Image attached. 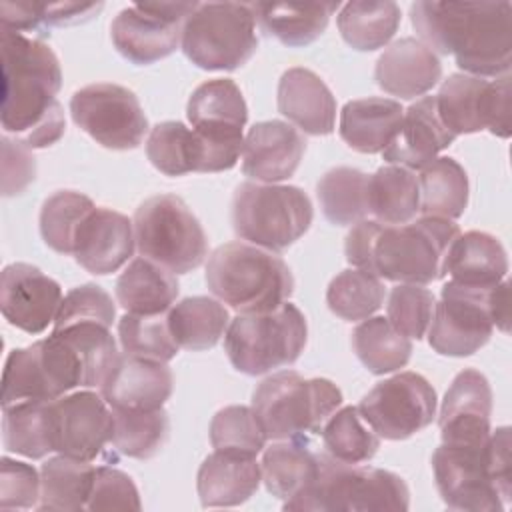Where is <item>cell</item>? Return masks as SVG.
Masks as SVG:
<instances>
[{
    "instance_id": "d6986e66",
    "label": "cell",
    "mask_w": 512,
    "mask_h": 512,
    "mask_svg": "<svg viewBox=\"0 0 512 512\" xmlns=\"http://www.w3.org/2000/svg\"><path fill=\"white\" fill-rule=\"evenodd\" d=\"M242 146L214 144L178 120L156 124L146 140L150 164L166 176L188 172H224L236 166Z\"/></svg>"
},
{
    "instance_id": "603a6c76",
    "label": "cell",
    "mask_w": 512,
    "mask_h": 512,
    "mask_svg": "<svg viewBox=\"0 0 512 512\" xmlns=\"http://www.w3.org/2000/svg\"><path fill=\"white\" fill-rule=\"evenodd\" d=\"M186 116L192 130L206 140L244 146L242 130L248 122V106L234 80L214 78L202 82L188 98Z\"/></svg>"
},
{
    "instance_id": "ffe728a7",
    "label": "cell",
    "mask_w": 512,
    "mask_h": 512,
    "mask_svg": "<svg viewBox=\"0 0 512 512\" xmlns=\"http://www.w3.org/2000/svg\"><path fill=\"white\" fill-rule=\"evenodd\" d=\"M62 298L60 284L32 264L14 262L2 270V316L26 334H40L54 324Z\"/></svg>"
},
{
    "instance_id": "9c48e42d",
    "label": "cell",
    "mask_w": 512,
    "mask_h": 512,
    "mask_svg": "<svg viewBox=\"0 0 512 512\" xmlns=\"http://www.w3.org/2000/svg\"><path fill=\"white\" fill-rule=\"evenodd\" d=\"M312 218V202L298 186L242 182L232 196L236 236L272 252H282L302 238Z\"/></svg>"
},
{
    "instance_id": "11a10c76",
    "label": "cell",
    "mask_w": 512,
    "mask_h": 512,
    "mask_svg": "<svg viewBox=\"0 0 512 512\" xmlns=\"http://www.w3.org/2000/svg\"><path fill=\"white\" fill-rule=\"evenodd\" d=\"M484 458L488 474L498 488L504 504L508 506L510 494H512V458H510V428L500 426L494 432H490L486 446H484Z\"/></svg>"
},
{
    "instance_id": "cb8c5ba5",
    "label": "cell",
    "mask_w": 512,
    "mask_h": 512,
    "mask_svg": "<svg viewBox=\"0 0 512 512\" xmlns=\"http://www.w3.org/2000/svg\"><path fill=\"white\" fill-rule=\"evenodd\" d=\"M134 246L132 220L112 208L96 206L80 224L72 254L90 274L106 276L130 260Z\"/></svg>"
},
{
    "instance_id": "30bf717a",
    "label": "cell",
    "mask_w": 512,
    "mask_h": 512,
    "mask_svg": "<svg viewBox=\"0 0 512 512\" xmlns=\"http://www.w3.org/2000/svg\"><path fill=\"white\" fill-rule=\"evenodd\" d=\"M132 224L140 256L172 274L196 270L208 256V238L200 220L176 194L144 200L136 208Z\"/></svg>"
},
{
    "instance_id": "9f6ffc18",
    "label": "cell",
    "mask_w": 512,
    "mask_h": 512,
    "mask_svg": "<svg viewBox=\"0 0 512 512\" xmlns=\"http://www.w3.org/2000/svg\"><path fill=\"white\" fill-rule=\"evenodd\" d=\"M0 30L8 32H40L46 34L44 4L42 2H2Z\"/></svg>"
},
{
    "instance_id": "e575fe53",
    "label": "cell",
    "mask_w": 512,
    "mask_h": 512,
    "mask_svg": "<svg viewBox=\"0 0 512 512\" xmlns=\"http://www.w3.org/2000/svg\"><path fill=\"white\" fill-rule=\"evenodd\" d=\"M96 466L86 460L64 454L48 458L40 468V502L38 510L80 512L86 510Z\"/></svg>"
},
{
    "instance_id": "f546056e",
    "label": "cell",
    "mask_w": 512,
    "mask_h": 512,
    "mask_svg": "<svg viewBox=\"0 0 512 512\" xmlns=\"http://www.w3.org/2000/svg\"><path fill=\"white\" fill-rule=\"evenodd\" d=\"M404 108L398 100L368 96L350 100L340 110V138L360 154L382 152L402 124Z\"/></svg>"
},
{
    "instance_id": "816d5d0a",
    "label": "cell",
    "mask_w": 512,
    "mask_h": 512,
    "mask_svg": "<svg viewBox=\"0 0 512 512\" xmlns=\"http://www.w3.org/2000/svg\"><path fill=\"white\" fill-rule=\"evenodd\" d=\"M140 494L134 480L112 466H98L86 510H140Z\"/></svg>"
},
{
    "instance_id": "d590c367",
    "label": "cell",
    "mask_w": 512,
    "mask_h": 512,
    "mask_svg": "<svg viewBox=\"0 0 512 512\" xmlns=\"http://www.w3.org/2000/svg\"><path fill=\"white\" fill-rule=\"evenodd\" d=\"M166 318L176 344L190 352L214 348L230 324L224 304L208 296L182 298L168 310Z\"/></svg>"
},
{
    "instance_id": "4fadbf2b",
    "label": "cell",
    "mask_w": 512,
    "mask_h": 512,
    "mask_svg": "<svg viewBox=\"0 0 512 512\" xmlns=\"http://www.w3.org/2000/svg\"><path fill=\"white\" fill-rule=\"evenodd\" d=\"M436 108L454 136L490 130L498 138H510V76L486 80L450 74L436 94Z\"/></svg>"
},
{
    "instance_id": "1f68e13d",
    "label": "cell",
    "mask_w": 512,
    "mask_h": 512,
    "mask_svg": "<svg viewBox=\"0 0 512 512\" xmlns=\"http://www.w3.org/2000/svg\"><path fill=\"white\" fill-rule=\"evenodd\" d=\"M178 292L176 274L144 256L134 258L116 280V300L128 314H164L174 306Z\"/></svg>"
},
{
    "instance_id": "4316f807",
    "label": "cell",
    "mask_w": 512,
    "mask_h": 512,
    "mask_svg": "<svg viewBox=\"0 0 512 512\" xmlns=\"http://www.w3.org/2000/svg\"><path fill=\"white\" fill-rule=\"evenodd\" d=\"M442 78L438 56L418 38L392 42L376 60L374 80L390 96L412 100L430 92Z\"/></svg>"
},
{
    "instance_id": "f1b7e54d",
    "label": "cell",
    "mask_w": 512,
    "mask_h": 512,
    "mask_svg": "<svg viewBox=\"0 0 512 512\" xmlns=\"http://www.w3.org/2000/svg\"><path fill=\"white\" fill-rule=\"evenodd\" d=\"M260 482L262 472L256 456L214 450L200 464L196 490L204 508H232L250 500Z\"/></svg>"
},
{
    "instance_id": "74e56055",
    "label": "cell",
    "mask_w": 512,
    "mask_h": 512,
    "mask_svg": "<svg viewBox=\"0 0 512 512\" xmlns=\"http://www.w3.org/2000/svg\"><path fill=\"white\" fill-rule=\"evenodd\" d=\"M400 6L390 0H354L340 8L338 30L358 52L384 48L400 26Z\"/></svg>"
},
{
    "instance_id": "681fc988",
    "label": "cell",
    "mask_w": 512,
    "mask_h": 512,
    "mask_svg": "<svg viewBox=\"0 0 512 512\" xmlns=\"http://www.w3.org/2000/svg\"><path fill=\"white\" fill-rule=\"evenodd\" d=\"M436 298L418 284H396L390 290L386 304L388 322L406 338L420 340L432 322Z\"/></svg>"
},
{
    "instance_id": "ba28073f",
    "label": "cell",
    "mask_w": 512,
    "mask_h": 512,
    "mask_svg": "<svg viewBox=\"0 0 512 512\" xmlns=\"http://www.w3.org/2000/svg\"><path fill=\"white\" fill-rule=\"evenodd\" d=\"M308 324L298 306H282L260 314H238L224 334V350L232 366L248 376L268 374L294 364L304 352Z\"/></svg>"
},
{
    "instance_id": "ab89813d",
    "label": "cell",
    "mask_w": 512,
    "mask_h": 512,
    "mask_svg": "<svg viewBox=\"0 0 512 512\" xmlns=\"http://www.w3.org/2000/svg\"><path fill=\"white\" fill-rule=\"evenodd\" d=\"M2 442L8 452L32 460L54 452L50 400H22L2 406Z\"/></svg>"
},
{
    "instance_id": "e0dca14e",
    "label": "cell",
    "mask_w": 512,
    "mask_h": 512,
    "mask_svg": "<svg viewBox=\"0 0 512 512\" xmlns=\"http://www.w3.org/2000/svg\"><path fill=\"white\" fill-rule=\"evenodd\" d=\"M484 446H458L442 442L434 450V482L442 502L450 510L500 512L506 508L488 474Z\"/></svg>"
},
{
    "instance_id": "7c38bea8",
    "label": "cell",
    "mask_w": 512,
    "mask_h": 512,
    "mask_svg": "<svg viewBox=\"0 0 512 512\" xmlns=\"http://www.w3.org/2000/svg\"><path fill=\"white\" fill-rule=\"evenodd\" d=\"M74 124L110 150H134L148 132V118L132 90L114 82H96L70 98Z\"/></svg>"
},
{
    "instance_id": "277c9868",
    "label": "cell",
    "mask_w": 512,
    "mask_h": 512,
    "mask_svg": "<svg viewBox=\"0 0 512 512\" xmlns=\"http://www.w3.org/2000/svg\"><path fill=\"white\" fill-rule=\"evenodd\" d=\"M460 228L452 220L422 216L408 224L360 220L346 236V260L398 284H430L444 278V262Z\"/></svg>"
},
{
    "instance_id": "d6a6232c",
    "label": "cell",
    "mask_w": 512,
    "mask_h": 512,
    "mask_svg": "<svg viewBox=\"0 0 512 512\" xmlns=\"http://www.w3.org/2000/svg\"><path fill=\"white\" fill-rule=\"evenodd\" d=\"M262 452V482L272 496L284 502L296 498L310 486L322 458V452L312 450L308 438L276 440Z\"/></svg>"
},
{
    "instance_id": "5b68a950",
    "label": "cell",
    "mask_w": 512,
    "mask_h": 512,
    "mask_svg": "<svg viewBox=\"0 0 512 512\" xmlns=\"http://www.w3.org/2000/svg\"><path fill=\"white\" fill-rule=\"evenodd\" d=\"M206 284L238 314L270 312L294 292L288 264L276 252L246 242L222 244L208 256Z\"/></svg>"
},
{
    "instance_id": "8fae6325",
    "label": "cell",
    "mask_w": 512,
    "mask_h": 512,
    "mask_svg": "<svg viewBox=\"0 0 512 512\" xmlns=\"http://www.w3.org/2000/svg\"><path fill=\"white\" fill-rule=\"evenodd\" d=\"M180 48L202 70H236L258 48L252 4L204 2L188 16Z\"/></svg>"
},
{
    "instance_id": "7dc6e473",
    "label": "cell",
    "mask_w": 512,
    "mask_h": 512,
    "mask_svg": "<svg viewBox=\"0 0 512 512\" xmlns=\"http://www.w3.org/2000/svg\"><path fill=\"white\" fill-rule=\"evenodd\" d=\"M118 340L124 354L168 362L178 354V344L162 314H124L118 320Z\"/></svg>"
},
{
    "instance_id": "5bb4252c",
    "label": "cell",
    "mask_w": 512,
    "mask_h": 512,
    "mask_svg": "<svg viewBox=\"0 0 512 512\" xmlns=\"http://www.w3.org/2000/svg\"><path fill=\"white\" fill-rule=\"evenodd\" d=\"M196 8L198 2L130 4L110 24L112 44L132 64H154L176 52L184 22Z\"/></svg>"
},
{
    "instance_id": "db71d44e",
    "label": "cell",
    "mask_w": 512,
    "mask_h": 512,
    "mask_svg": "<svg viewBox=\"0 0 512 512\" xmlns=\"http://www.w3.org/2000/svg\"><path fill=\"white\" fill-rule=\"evenodd\" d=\"M2 194H22L36 176V160L20 140L2 136Z\"/></svg>"
},
{
    "instance_id": "f6af8a7d",
    "label": "cell",
    "mask_w": 512,
    "mask_h": 512,
    "mask_svg": "<svg viewBox=\"0 0 512 512\" xmlns=\"http://www.w3.org/2000/svg\"><path fill=\"white\" fill-rule=\"evenodd\" d=\"M384 296L382 278L360 268H348L330 280L326 304L338 318L358 322L370 318L384 304Z\"/></svg>"
},
{
    "instance_id": "44dd1931",
    "label": "cell",
    "mask_w": 512,
    "mask_h": 512,
    "mask_svg": "<svg viewBox=\"0 0 512 512\" xmlns=\"http://www.w3.org/2000/svg\"><path fill=\"white\" fill-rule=\"evenodd\" d=\"M492 388L488 378L466 368L456 374L444 394L438 426L444 444L484 446L490 436Z\"/></svg>"
},
{
    "instance_id": "6f0895ef",
    "label": "cell",
    "mask_w": 512,
    "mask_h": 512,
    "mask_svg": "<svg viewBox=\"0 0 512 512\" xmlns=\"http://www.w3.org/2000/svg\"><path fill=\"white\" fill-rule=\"evenodd\" d=\"M100 10H102V4H76V2L44 4V24L46 28L80 24L90 20Z\"/></svg>"
},
{
    "instance_id": "f907efd6",
    "label": "cell",
    "mask_w": 512,
    "mask_h": 512,
    "mask_svg": "<svg viewBox=\"0 0 512 512\" xmlns=\"http://www.w3.org/2000/svg\"><path fill=\"white\" fill-rule=\"evenodd\" d=\"M116 318V306L112 296L98 284H82L72 288L60 304L52 330H60L72 324L94 322L102 326H112Z\"/></svg>"
},
{
    "instance_id": "ee69618b",
    "label": "cell",
    "mask_w": 512,
    "mask_h": 512,
    "mask_svg": "<svg viewBox=\"0 0 512 512\" xmlns=\"http://www.w3.org/2000/svg\"><path fill=\"white\" fill-rule=\"evenodd\" d=\"M324 452L346 464L370 462L378 448L380 436L362 418L358 406L336 410L320 430Z\"/></svg>"
},
{
    "instance_id": "c3c4849f",
    "label": "cell",
    "mask_w": 512,
    "mask_h": 512,
    "mask_svg": "<svg viewBox=\"0 0 512 512\" xmlns=\"http://www.w3.org/2000/svg\"><path fill=\"white\" fill-rule=\"evenodd\" d=\"M266 440V432L252 406H226L218 410L210 422V444L214 450L258 456L266 448Z\"/></svg>"
},
{
    "instance_id": "ac0fdd59",
    "label": "cell",
    "mask_w": 512,
    "mask_h": 512,
    "mask_svg": "<svg viewBox=\"0 0 512 512\" xmlns=\"http://www.w3.org/2000/svg\"><path fill=\"white\" fill-rule=\"evenodd\" d=\"M52 448L58 454L94 462L112 436V410L102 394L80 390L50 400Z\"/></svg>"
},
{
    "instance_id": "bcb514c9",
    "label": "cell",
    "mask_w": 512,
    "mask_h": 512,
    "mask_svg": "<svg viewBox=\"0 0 512 512\" xmlns=\"http://www.w3.org/2000/svg\"><path fill=\"white\" fill-rule=\"evenodd\" d=\"M94 202L76 190H58L40 208V234L58 254H72L80 224L94 210Z\"/></svg>"
},
{
    "instance_id": "4dcf8cb0",
    "label": "cell",
    "mask_w": 512,
    "mask_h": 512,
    "mask_svg": "<svg viewBox=\"0 0 512 512\" xmlns=\"http://www.w3.org/2000/svg\"><path fill=\"white\" fill-rule=\"evenodd\" d=\"M446 274H450V280L466 286L492 288L508 274L506 250L502 242L488 232L470 230L458 234L444 262V276Z\"/></svg>"
},
{
    "instance_id": "b9f144b4",
    "label": "cell",
    "mask_w": 512,
    "mask_h": 512,
    "mask_svg": "<svg viewBox=\"0 0 512 512\" xmlns=\"http://www.w3.org/2000/svg\"><path fill=\"white\" fill-rule=\"evenodd\" d=\"M322 214L336 226H354L368 216V174L350 166L330 168L316 184Z\"/></svg>"
},
{
    "instance_id": "484cf974",
    "label": "cell",
    "mask_w": 512,
    "mask_h": 512,
    "mask_svg": "<svg viewBox=\"0 0 512 512\" xmlns=\"http://www.w3.org/2000/svg\"><path fill=\"white\" fill-rule=\"evenodd\" d=\"M454 140L456 136L440 120L436 96H422L404 110L402 124L392 142L382 150V158L388 164L422 170Z\"/></svg>"
},
{
    "instance_id": "6da1fadb",
    "label": "cell",
    "mask_w": 512,
    "mask_h": 512,
    "mask_svg": "<svg viewBox=\"0 0 512 512\" xmlns=\"http://www.w3.org/2000/svg\"><path fill=\"white\" fill-rule=\"evenodd\" d=\"M118 356L108 326L84 322L52 330L48 338L8 354L0 404L56 400L74 388H100Z\"/></svg>"
},
{
    "instance_id": "f5cc1de1",
    "label": "cell",
    "mask_w": 512,
    "mask_h": 512,
    "mask_svg": "<svg viewBox=\"0 0 512 512\" xmlns=\"http://www.w3.org/2000/svg\"><path fill=\"white\" fill-rule=\"evenodd\" d=\"M40 502V474L34 466L0 458V508H38Z\"/></svg>"
},
{
    "instance_id": "2e32d148",
    "label": "cell",
    "mask_w": 512,
    "mask_h": 512,
    "mask_svg": "<svg viewBox=\"0 0 512 512\" xmlns=\"http://www.w3.org/2000/svg\"><path fill=\"white\" fill-rule=\"evenodd\" d=\"M436 390L416 372L378 382L358 404L362 418L384 440H406L436 416Z\"/></svg>"
},
{
    "instance_id": "836d02e7",
    "label": "cell",
    "mask_w": 512,
    "mask_h": 512,
    "mask_svg": "<svg viewBox=\"0 0 512 512\" xmlns=\"http://www.w3.org/2000/svg\"><path fill=\"white\" fill-rule=\"evenodd\" d=\"M338 2H256L252 4L256 22L278 42L290 48L312 44L326 30Z\"/></svg>"
},
{
    "instance_id": "7402d4cb",
    "label": "cell",
    "mask_w": 512,
    "mask_h": 512,
    "mask_svg": "<svg viewBox=\"0 0 512 512\" xmlns=\"http://www.w3.org/2000/svg\"><path fill=\"white\" fill-rule=\"evenodd\" d=\"M306 152V138L284 120L256 122L242 148V172L262 184H276L294 176Z\"/></svg>"
},
{
    "instance_id": "60d3db41",
    "label": "cell",
    "mask_w": 512,
    "mask_h": 512,
    "mask_svg": "<svg viewBox=\"0 0 512 512\" xmlns=\"http://www.w3.org/2000/svg\"><path fill=\"white\" fill-rule=\"evenodd\" d=\"M352 350L368 372L382 376L404 368L412 356V342L384 316H370L352 330Z\"/></svg>"
},
{
    "instance_id": "8d00e7d4",
    "label": "cell",
    "mask_w": 512,
    "mask_h": 512,
    "mask_svg": "<svg viewBox=\"0 0 512 512\" xmlns=\"http://www.w3.org/2000/svg\"><path fill=\"white\" fill-rule=\"evenodd\" d=\"M420 212V188L414 170L388 164L368 176V214L382 224H408Z\"/></svg>"
},
{
    "instance_id": "7bdbcfd3",
    "label": "cell",
    "mask_w": 512,
    "mask_h": 512,
    "mask_svg": "<svg viewBox=\"0 0 512 512\" xmlns=\"http://www.w3.org/2000/svg\"><path fill=\"white\" fill-rule=\"evenodd\" d=\"M112 410L110 446L122 456L148 460L168 442L170 420L164 408L158 410Z\"/></svg>"
},
{
    "instance_id": "83f0119b",
    "label": "cell",
    "mask_w": 512,
    "mask_h": 512,
    "mask_svg": "<svg viewBox=\"0 0 512 512\" xmlns=\"http://www.w3.org/2000/svg\"><path fill=\"white\" fill-rule=\"evenodd\" d=\"M278 112L310 136H328L336 126V98L308 68H288L278 82Z\"/></svg>"
},
{
    "instance_id": "f35d334b",
    "label": "cell",
    "mask_w": 512,
    "mask_h": 512,
    "mask_svg": "<svg viewBox=\"0 0 512 512\" xmlns=\"http://www.w3.org/2000/svg\"><path fill=\"white\" fill-rule=\"evenodd\" d=\"M420 212L422 216L456 220L468 206V174L450 156H438L420 170Z\"/></svg>"
},
{
    "instance_id": "9a60e30c",
    "label": "cell",
    "mask_w": 512,
    "mask_h": 512,
    "mask_svg": "<svg viewBox=\"0 0 512 512\" xmlns=\"http://www.w3.org/2000/svg\"><path fill=\"white\" fill-rule=\"evenodd\" d=\"M494 288V286H492ZM446 282L440 302L434 304L428 342L434 352L452 358H464L478 352L494 332L490 310V290Z\"/></svg>"
},
{
    "instance_id": "8992f818",
    "label": "cell",
    "mask_w": 512,
    "mask_h": 512,
    "mask_svg": "<svg viewBox=\"0 0 512 512\" xmlns=\"http://www.w3.org/2000/svg\"><path fill=\"white\" fill-rule=\"evenodd\" d=\"M282 508L296 512H406L410 490L404 478L390 470L346 464L322 452L316 478Z\"/></svg>"
},
{
    "instance_id": "52a82bcc",
    "label": "cell",
    "mask_w": 512,
    "mask_h": 512,
    "mask_svg": "<svg viewBox=\"0 0 512 512\" xmlns=\"http://www.w3.org/2000/svg\"><path fill=\"white\" fill-rule=\"evenodd\" d=\"M342 406L340 388L328 378H304L280 370L252 392V410L268 440H298L320 434L326 420Z\"/></svg>"
},
{
    "instance_id": "680465c9",
    "label": "cell",
    "mask_w": 512,
    "mask_h": 512,
    "mask_svg": "<svg viewBox=\"0 0 512 512\" xmlns=\"http://www.w3.org/2000/svg\"><path fill=\"white\" fill-rule=\"evenodd\" d=\"M490 310H492V320L494 328L500 332H508L510 324V284L504 278L490 290Z\"/></svg>"
},
{
    "instance_id": "3957f363",
    "label": "cell",
    "mask_w": 512,
    "mask_h": 512,
    "mask_svg": "<svg viewBox=\"0 0 512 512\" xmlns=\"http://www.w3.org/2000/svg\"><path fill=\"white\" fill-rule=\"evenodd\" d=\"M410 20L434 54H452L464 74L504 76L512 64V4L500 2H414Z\"/></svg>"
},
{
    "instance_id": "7a4b0ae2",
    "label": "cell",
    "mask_w": 512,
    "mask_h": 512,
    "mask_svg": "<svg viewBox=\"0 0 512 512\" xmlns=\"http://www.w3.org/2000/svg\"><path fill=\"white\" fill-rule=\"evenodd\" d=\"M2 108L4 134L30 150L56 144L66 130L56 100L62 70L54 50L40 38L2 30Z\"/></svg>"
},
{
    "instance_id": "d4e9b609",
    "label": "cell",
    "mask_w": 512,
    "mask_h": 512,
    "mask_svg": "<svg viewBox=\"0 0 512 512\" xmlns=\"http://www.w3.org/2000/svg\"><path fill=\"white\" fill-rule=\"evenodd\" d=\"M174 386L166 362L120 354L100 394L116 410H158L170 398Z\"/></svg>"
}]
</instances>
